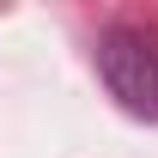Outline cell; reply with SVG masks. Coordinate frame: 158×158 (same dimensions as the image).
I'll use <instances>...</instances> for the list:
<instances>
[{
    "mask_svg": "<svg viewBox=\"0 0 158 158\" xmlns=\"http://www.w3.org/2000/svg\"><path fill=\"white\" fill-rule=\"evenodd\" d=\"M98 79L110 85V98L140 122H158V43L134 24H110L91 43Z\"/></svg>",
    "mask_w": 158,
    "mask_h": 158,
    "instance_id": "1",
    "label": "cell"
}]
</instances>
